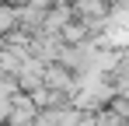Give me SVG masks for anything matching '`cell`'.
<instances>
[{"label": "cell", "instance_id": "1", "mask_svg": "<svg viewBox=\"0 0 129 126\" xmlns=\"http://www.w3.org/2000/svg\"><path fill=\"white\" fill-rule=\"evenodd\" d=\"M39 112L42 109L35 105L31 95H14L11 98V109H7V126H35Z\"/></svg>", "mask_w": 129, "mask_h": 126}, {"label": "cell", "instance_id": "2", "mask_svg": "<svg viewBox=\"0 0 129 126\" xmlns=\"http://www.w3.org/2000/svg\"><path fill=\"white\" fill-rule=\"evenodd\" d=\"M14 28H21V7H14V4H0V35L14 32Z\"/></svg>", "mask_w": 129, "mask_h": 126}]
</instances>
